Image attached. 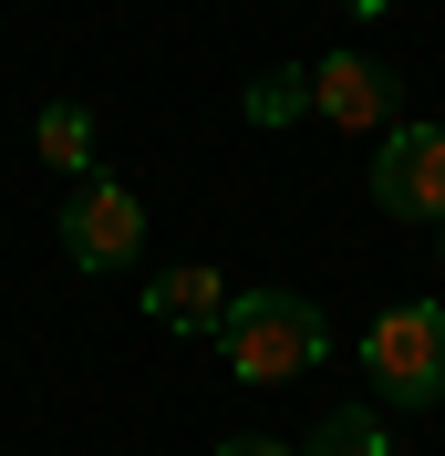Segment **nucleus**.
<instances>
[{
  "mask_svg": "<svg viewBox=\"0 0 445 456\" xmlns=\"http://www.w3.org/2000/svg\"><path fill=\"white\" fill-rule=\"evenodd\" d=\"M218 456H301V446H279V436H228Z\"/></svg>",
  "mask_w": 445,
  "mask_h": 456,
  "instance_id": "obj_10",
  "label": "nucleus"
},
{
  "mask_svg": "<svg viewBox=\"0 0 445 456\" xmlns=\"http://www.w3.org/2000/svg\"><path fill=\"white\" fill-rule=\"evenodd\" d=\"M31 145H42V167H53V176H73V187L93 176V114H84V104H42Z\"/></svg>",
  "mask_w": 445,
  "mask_h": 456,
  "instance_id": "obj_7",
  "label": "nucleus"
},
{
  "mask_svg": "<svg viewBox=\"0 0 445 456\" xmlns=\"http://www.w3.org/2000/svg\"><path fill=\"white\" fill-rule=\"evenodd\" d=\"M342 11H352V21H362V11H384V0H342Z\"/></svg>",
  "mask_w": 445,
  "mask_h": 456,
  "instance_id": "obj_11",
  "label": "nucleus"
},
{
  "mask_svg": "<svg viewBox=\"0 0 445 456\" xmlns=\"http://www.w3.org/2000/svg\"><path fill=\"white\" fill-rule=\"evenodd\" d=\"M362 384L384 404H445V301H393L362 332Z\"/></svg>",
  "mask_w": 445,
  "mask_h": 456,
  "instance_id": "obj_2",
  "label": "nucleus"
},
{
  "mask_svg": "<svg viewBox=\"0 0 445 456\" xmlns=\"http://www.w3.org/2000/svg\"><path fill=\"white\" fill-rule=\"evenodd\" d=\"M373 208L445 228V125H393L373 145Z\"/></svg>",
  "mask_w": 445,
  "mask_h": 456,
  "instance_id": "obj_4",
  "label": "nucleus"
},
{
  "mask_svg": "<svg viewBox=\"0 0 445 456\" xmlns=\"http://www.w3.org/2000/svg\"><path fill=\"white\" fill-rule=\"evenodd\" d=\"M311 114V62H270V73H249V125H301Z\"/></svg>",
  "mask_w": 445,
  "mask_h": 456,
  "instance_id": "obj_8",
  "label": "nucleus"
},
{
  "mask_svg": "<svg viewBox=\"0 0 445 456\" xmlns=\"http://www.w3.org/2000/svg\"><path fill=\"white\" fill-rule=\"evenodd\" d=\"M301 456H393V436H384V415L342 404V415H321V426H311V446H301Z\"/></svg>",
  "mask_w": 445,
  "mask_h": 456,
  "instance_id": "obj_9",
  "label": "nucleus"
},
{
  "mask_svg": "<svg viewBox=\"0 0 445 456\" xmlns=\"http://www.w3.org/2000/svg\"><path fill=\"white\" fill-rule=\"evenodd\" d=\"M311 114H332L342 135H393L404 94H393L384 62H362V53H321V62H311Z\"/></svg>",
  "mask_w": 445,
  "mask_h": 456,
  "instance_id": "obj_5",
  "label": "nucleus"
},
{
  "mask_svg": "<svg viewBox=\"0 0 445 456\" xmlns=\"http://www.w3.org/2000/svg\"><path fill=\"white\" fill-rule=\"evenodd\" d=\"M62 249H73V270H93V281L135 270L145 259V198L114 187V176H84V187L62 198Z\"/></svg>",
  "mask_w": 445,
  "mask_h": 456,
  "instance_id": "obj_3",
  "label": "nucleus"
},
{
  "mask_svg": "<svg viewBox=\"0 0 445 456\" xmlns=\"http://www.w3.org/2000/svg\"><path fill=\"white\" fill-rule=\"evenodd\" d=\"M228 301H239V290H228L218 270H166V281H145V312L166 322V332H218Z\"/></svg>",
  "mask_w": 445,
  "mask_h": 456,
  "instance_id": "obj_6",
  "label": "nucleus"
},
{
  "mask_svg": "<svg viewBox=\"0 0 445 456\" xmlns=\"http://www.w3.org/2000/svg\"><path fill=\"white\" fill-rule=\"evenodd\" d=\"M228 353V373L239 384H290V373H311L321 353H332V322L311 312L301 290H239L228 301V322L207 332Z\"/></svg>",
  "mask_w": 445,
  "mask_h": 456,
  "instance_id": "obj_1",
  "label": "nucleus"
}]
</instances>
